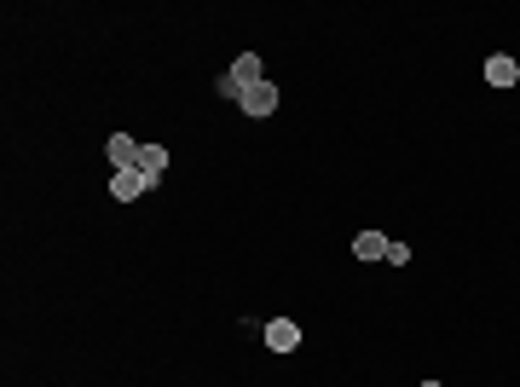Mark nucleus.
<instances>
[{
	"label": "nucleus",
	"instance_id": "obj_1",
	"mask_svg": "<svg viewBox=\"0 0 520 387\" xmlns=\"http://www.w3.org/2000/svg\"><path fill=\"white\" fill-rule=\"evenodd\" d=\"M145 191H151V179H145L139 168H116V174H110V197L116 202H133V197H145Z\"/></svg>",
	"mask_w": 520,
	"mask_h": 387
},
{
	"label": "nucleus",
	"instance_id": "obj_2",
	"mask_svg": "<svg viewBox=\"0 0 520 387\" xmlns=\"http://www.w3.org/2000/svg\"><path fill=\"white\" fill-rule=\"evenodd\" d=\"M243 116H272L278 111V87H272V81H255V87H243Z\"/></svg>",
	"mask_w": 520,
	"mask_h": 387
},
{
	"label": "nucleus",
	"instance_id": "obj_3",
	"mask_svg": "<svg viewBox=\"0 0 520 387\" xmlns=\"http://www.w3.org/2000/svg\"><path fill=\"white\" fill-rule=\"evenodd\" d=\"M139 151H145V144L133 139V133H110V144H105L110 168H139Z\"/></svg>",
	"mask_w": 520,
	"mask_h": 387
},
{
	"label": "nucleus",
	"instance_id": "obj_4",
	"mask_svg": "<svg viewBox=\"0 0 520 387\" xmlns=\"http://www.w3.org/2000/svg\"><path fill=\"white\" fill-rule=\"evenodd\" d=\"M266 347H272V353H295V347H301V324H295V318H272L266 324Z\"/></svg>",
	"mask_w": 520,
	"mask_h": 387
},
{
	"label": "nucleus",
	"instance_id": "obj_5",
	"mask_svg": "<svg viewBox=\"0 0 520 387\" xmlns=\"http://www.w3.org/2000/svg\"><path fill=\"white\" fill-rule=\"evenodd\" d=\"M486 81H491V87H515V81H520V64H515L509 53H491L486 58Z\"/></svg>",
	"mask_w": 520,
	"mask_h": 387
},
{
	"label": "nucleus",
	"instance_id": "obj_6",
	"mask_svg": "<svg viewBox=\"0 0 520 387\" xmlns=\"http://www.w3.org/2000/svg\"><path fill=\"white\" fill-rule=\"evenodd\" d=\"M226 76H231V81H238V87H255V81H266V64H260V58H255V53H243V58H238V64H231V70H226Z\"/></svg>",
	"mask_w": 520,
	"mask_h": 387
},
{
	"label": "nucleus",
	"instance_id": "obj_7",
	"mask_svg": "<svg viewBox=\"0 0 520 387\" xmlns=\"http://www.w3.org/2000/svg\"><path fill=\"white\" fill-rule=\"evenodd\" d=\"M353 255L358 260H388V237H382V232H358L353 237Z\"/></svg>",
	"mask_w": 520,
	"mask_h": 387
},
{
	"label": "nucleus",
	"instance_id": "obj_8",
	"mask_svg": "<svg viewBox=\"0 0 520 387\" xmlns=\"http://www.w3.org/2000/svg\"><path fill=\"white\" fill-rule=\"evenodd\" d=\"M163 168H168V151H163V144H145V151H139V174L156 185V179H163Z\"/></svg>",
	"mask_w": 520,
	"mask_h": 387
},
{
	"label": "nucleus",
	"instance_id": "obj_9",
	"mask_svg": "<svg viewBox=\"0 0 520 387\" xmlns=\"http://www.w3.org/2000/svg\"><path fill=\"white\" fill-rule=\"evenodd\" d=\"M405 260H411V249H405V243H393V237H388V266H405Z\"/></svg>",
	"mask_w": 520,
	"mask_h": 387
},
{
	"label": "nucleus",
	"instance_id": "obj_10",
	"mask_svg": "<svg viewBox=\"0 0 520 387\" xmlns=\"http://www.w3.org/2000/svg\"><path fill=\"white\" fill-rule=\"evenodd\" d=\"M423 387H445V382H423Z\"/></svg>",
	"mask_w": 520,
	"mask_h": 387
}]
</instances>
